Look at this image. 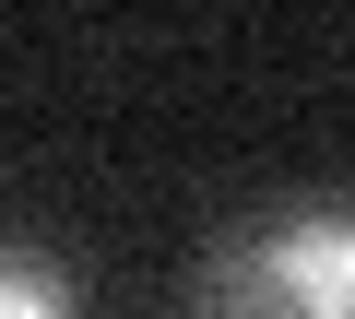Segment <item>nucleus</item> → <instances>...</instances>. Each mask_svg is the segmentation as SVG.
I'll return each mask as SVG.
<instances>
[{"label": "nucleus", "mask_w": 355, "mask_h": 319, "mask_svg": "<svg viewBox=\"0 0 355 319\" xmlns=\"http://www.w3.org/2000/svg\"><path fill=\"white\" fill-rule=\"evenodd\" d=\"M0 319H95L83 260L48 248V237H24V225H0Z\"/></svg>", "instance_id": "2"}, {"label": "nucleus", "mask_w": 355, "mask_h": 319, "mask_svg": "<svg viewBox=\"0 0 355 319\" xmlns=\"http://www.w3.org/2000/svg\"><path fill=\"white\" fill-rule=\"evenodd\" d=\"M178 319H355V190H272L225 213L178 272Z\"/></svg>", "instance_id": "1"}]
</instances>
